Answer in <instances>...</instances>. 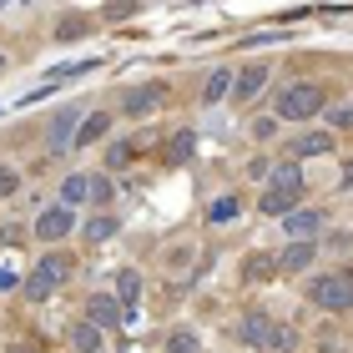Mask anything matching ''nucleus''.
Segmentation results:
<instances>
[{"label":"nucleus","mask_w":353,"mask_h":353,"mask_svg":"<svg viewBox=\"0 0 353 353\" xmlns=\"http://www.w3.org/2000/svg\"><path fill=\"white\" fill-rule=\"evenodd\" d=\"M0 71H6V56H0Z\"/></svg>","instance_id":"nucleus-33"},{"label":"nucleus","mask_w":353,"mask_h":353,"mask_svg":"<svg viewBox=\"0 0 353 353\" xmlns=\"http://www.w3.org/2000/svg\"><path fill=\"white\" fill-rule=\"evenodd\" d=\"M66 339H71V348L96 353V348H101V328H96L91 318H86V323H71V328H66Z\"/></svg>","instance_id":"nucleus-17"},{"label":"nucleus","mask_w":353,"mask_h":353,"mask_svg":"<svg viewBox=\"0 0 353 353\" xmlns=\"http://www.w3.org/2000/svg\"><path fill=\"white\" fill-rule=\"evenodd\" d=\"M263 86H268V66H248L243 76H232V91L228 96H232V101H252Z\"/></svg>","instance_id":"nucleus-10"},{"label":"nucleus","mask_w":353,"mask_h":353,"mask_svg":"<svg viewBox=\"0 0 353 353\" xmlns=\"http://www.w3.org/2000/svg\"><path fill=\"white\" fill-rule=\"evenodd\" d=\"M272 272H278V258H268V252H252L248 268H243V278H248V283H263V278H272Z\"/></svg>","instance_id":"nucleus-20"},{"label":"nucleus","mask_w":353,"mask_h":353,"mask_svg":"<svg viewBox=\"0 0 353 353\" xmlns=\"http://www.w3.org/2000/svg\"><path fill=\"white\" fill-rule=\"evenodd\" d=\"M278 268H283V272H308V268H313V237H293V243L283 248Z\"/></svg>","instance_id":"nucleus-9"},{"label":"nucleus","mask_w":353,"mask_h":353,"mask_svg":"<svg viewBox=\"0 0 353 353\" xmlns=\"http://www.w3.org/2000/svg\"><path fill=\"white\" fill-rule=\"evenodd\" d=\"M106 132H111V117H106V111H91V117H81V126H76L71 152H76V147H91V141H101Z\"/></svg>","instance_id":"nucleus-11"},{"label":"nucleus","mask_w":353,"mask_h":353,"mask_svg":"<svg viewBox=\"0 0 353 353\" xmlns=\"http://www.w3.org/2000/svg\"><path fill=\"white\" fill-rule=\"evenodd\" d=\"M71 268H76V263L66 258V252H46V258L36 263V272H41V278L51 283V288H61V283H66V278H71Z\"/></svg>","instance_id":"nucleus-13"},{"label":"nucleus","mask_w":353,"mask_h":353,"mask_svg":"<svg viewBox=\"0 0 353 353\" xmlns=\"http://www.w3.org/2000/svg\"><path fill=\"white\" fill-rule=\"evenodd\" d=\"M117 298H121L126 313L137 308V298H141V272H137V268H121V272H117Z\"/></svg>","instance_id":"nucleus-16"},{"label":"nucleus","mask_w":353,"mask_h":353,"mask_svg":"<svg viewBox=\"0 0 353 353\" xmlns=\"http://www.w3.org/2000/svg\"><path fill=\"white\" fill-rule=\"evenodd\" d=\"M86 111L81 106H61L56 111V121H51V152H71V141H76V126H81Z\"/></svg>","instance_id":"nucleus-7"},{"label":"nucleus","mask_w":353,"mask_h":353,"mask_svg":"<svg viewBox=\"0 0 353 353\" xmlns=\"http://www.w3.org/2000/svg\"><path fill=\"white\" fill-rule=\"evenodd\" d=\"M192 147H197V137H192V132H176V137H172L167 162H187V157H192Z\"/></svg>","instance_id":"nucleus-23"},{"label":"nucleus","mask_w":353,"mask_h":353,"mask_svg":"<svg viewBox=\"0 0 353 353\" xmlns=\"http://www.w3.org/2000/svg\"><path fill=\"white\" fill-rule=\"evenodd\" d=\"M111 192H117V187L106 182V172H101V176H91V202H96V207H106V202H111Z\"/></svg>","instance_id":"nucleus-24"},{"label":"nucleus","mask_w":353,"mask_h":353,"mask_svg":"<svg viewBox=\"0 0 353 353\" xmlns=\"http://www.w3.org/2000/svg\"><path fill=\"white\" fill-rule=\"evenodd\" d=\"M86 318L96 328H117L121 318H126V308H121V298H111V293H96L91 303H86Z\"/></svg>","instance_id":"nucleus-8"},{"label":"nucleus","mask_w":353,"mask_h":353,"mask_svg":"<svg viewBox=\"0 0 353 353\" xmlns=\"http://www.w3.org/2000/svg\"><path fill=\"white\" fill-rule=\"evenodd\" d=\"M288 217V237H318V228H323V212H313V207H308V212H303V207H293V212H283Z\"/></svg>","instance_id":"nucleus-12"},{"label":"nucleus","mask_w":353,"mask_h":353,"mask_svg":"<svg viewBox=\"0 0 353 353\" xmlns=\"http://www.w3.org/2000/svg\"><path fill=\"white\" fill-rule=\"evenodd\" d=\"M303 202V172H298V157L293 162H278L268 172V187H263V212L268 217H283V212H293V207Z\"/></svg>","instance_id":"nucleus-1"},{"label":"nucleus","mask_w":353,"mask_h":353,"mask_svg":"<svg viewBox=\"0 0 353 353\" xmlns=\"http://www.w3.org/2000/svg\"><path fill=\"white\" fill-rule=\"evenodd\" d=\"M172 353H197V333H172Z\"/></svg>","instance_id":"nucleus-25"},{"label":"nucleus","mask_w":353,"mask_h":353,"mask_svg":"<svg viewBox=\"0 0 353 353\" xmlns=\"http://www.w3.org/2000/svg\"><path fill=\"white\" fill-rule=\"evenodd\" d=\"M132 10H137L132 0H121V6H111V10H106V21H121V15H132Z\"/></svg>","instance_id":"nucleus-30"},{"label":"nucleus","mask_w":353,"mask_h":353,"mask_svg":"<svg viewBox=\"0 0 353 353\" xmlns=\"http://www.w3.org/2000/svg\"><path fill=\"white\" fill-rule=\"evenodd\" d=\"M228 91H232V71H228V66H217L212 76H207V86H202V101H207V106H217Z\"/></svg>","instance_id":"nucleus-18"},{"label":"nucleus","mask_w":353,"mask_h":353,"mask_svg":"<svg viewBox=\"0 0 353 353\" xmlns=\"http://www.w3.org/2000/svg\"><path fill=\"white\" fill-rule=\"evenodd\" d=\"M343 187H353V162H348V167H343Z\"/></svg>","instance_id":"nucleus-32"},{"label":"nucleus","mask_w":353,"mask_h":353,"mask_svg":"<svg viewBox=\"0 0 353 353\" xmlns=\"http://www.w3.org/2000/svg\"><path fill=\"white\" fill-rule=\"evenodd\" d=\"M0 288H15V272L10 268H0Z\"/></svg>","instance_id":"nucleus-31"},{"label":"nucleus","mask_w":353,"mask_h":353,"mask_svg":"<svg viewBox=\"0 0 353 353\" xmlns=\"http://www.w3.org/2000/svg\"><path fill=\"white\" fill-rule=\"evenodd\" d=\"M61 202H66V207L91 202V172H71L66 182H61Z\"/></svg>","instance_id":"nucleus-14"},{"label":"nucleus","mask_w":353,"mask_h":353,"mask_svg":"<svg viewBox=\"0 0 353 353\" xmlns=\"http://www.w3.org/2000/svg\"><path fill=\"white\" fill-rule=\"evenodd\" d=\"M81 30H86L81 21H61V30H56V36H61V41H76V36H81Z\"/></svg>","instance_id":"nucleus-29"},{"label":"nucleus","mask_w":353,"mask_h":353,"mask_svg":"<svg viewBox=\"0 0 353 353\" xmlns=\"http://www.w3.org/2000/svg\"><path fill=\"white\" fill-rule=\"evenodd\" d=\"M21 288H26V303H46V298H51V293H56V288H51V283H46V278H41V272H30V278H26Z\"/></svg>","instance_id":"nucleus-22"},{"label":"nucleus","mask_w":353,"mask_h":353,"mask_svg":"<svg viewBox=\"0 0 353 353\" xmlns=\"http://www.w3.org/2000/svg\"><path fill=\"white\" fill-rule=\"evenodd\" d=\"M117 228H121V222L111 217V212H96L86 222V243H106V237H117Z\"/></svg>","instance_id":"nucleus-19"},{"label":"nucleus","mask_w":353,"mask_h":353,"mask_svg":"<svg viewBox=\"0 0 353 353\" xmlns=\"http://www.w3.org/2000/svg\"><path fill=\"white\" fill-rule=\"evenodd\" d=\"M126 162H132V141H121V147H111L106 167H126Z\"/></svg>","instance_id":"nucleus-26"},{"label":"nucleus","mask_w":353,"mask_h":353,"mask_svg":"<svg viewBox=\"0 0 353 353\" xmlns=\"http://www.w3.org/2000/svg\"><path fill=\"white\" fill-rule=\"evenodd\" d=\"M237 212H243V197H217L212 207H207V217H212V222H232Z\"/></svg>","instance_id":"nucleus-21"},{"label":"nucleus","mask_w":353,"mask_h":353,"mask_svg":"<svg viewBox=\"0 0 353 353\" xmlns=\"http://www.w3.org/2000/svg\"><path fill=\"white\" fill-rule=\"evenodd\" d=\"M15 187H21V176H15L10 167H0V197H10V192H15Z\"/></svg>","instance_id":"nucleus-27"},{"label":"nucleus","mask_w":353,"mask_h":353,"mask_svg":"<svg viewBox=\"0 0 353 353\" xmlns=\"http://www.w3.org/2000/svg\"><path fill=\"white\" fill-rule=\"evenodd\" d=\"M71 228H76V207H66V202L46 207V212L36 217V237H41V243H61Z\"/></svg>","instance_id":"nucleus-5"},{"label":"nucleus","mask_w":353,"mask_h":353,"mask_svg":"<svg viewBox=\"0 0 353 353\" xmlns=\"http://www.w3.org/2000/svg\"><path fill=\"white\" fill-rule=\"evenodd\" d=\"M243 343L258 348V353H293L298 348V333L283 328V323H272L263 308H248L243 313Z\"/></svg>","instance_id":"nucleus-2"},{"label":"nucleus","mask_w":353,"mask_h":353,"mask_svg":"<svg viewBox=\"0 0 353 353\" xmlns=\"http://www.w3.org/2000/svg\"><path fill=\"white\" fill-rule=\"evenodd\" d=\"M162 101H167V86L152 81V86H132V91H126L121 111H126V117H152V111H162Z\"/></svg>","instance_id":"nucleus-6"},{"label":"nucleus","mask_w":353,"mask_h":353,"mask_svg":"<svg viewBox=\"0 0 353 353\" xmlns=\"http://www.w3.org/2000/svg\"><path fill=\"white\" fill-rule=\"evenodd\" d=\"M318 111H323V86H313V81H293L278 96V117L283 121H308Z\"/></svg>","instance_id":"nucleus-4"},{"label":"nucleus","mask_w":353,"mask_h":353,"mask_svg":"<svg viewBox=\"0 0 353 353\" xmlns=\"http://www.w3.org/2000/svg\"><path fill=\"white\" fill-rule=\"evenodd\" d=\"M0 6H6V0H0Z\"/></svg>","instance_id":"nucleus-34"},{"label":"nucleus","mask_w":353,"mask_h":353,"mask_svg":"<svg viewBox=\"0 0 353 353\" xmlns=\"http://www.w3.org/2000/svg\"><path fill=\"white\" fill-rule=\"evenodd\" d=\"M288 152H293V157H328V152H333V137H328V132H303Z\"/></svg>","instance_id":"nucleus-15"},{"label":"nucleus","mask_w":353,"mask_h":353,"mask_svg":"<svg viewBox=\"0 0 353 353\" xmlns=\"http://www.w3.org/2000/svg\"><path fill=\"white\" fill-rule=\"evenodd\" d=\"M308 303L323 313H353V272H318V278H308Z\"/></svg>","instance_id":"nucleus-3"},{"label":"nucleus","mask_w":353,"mask_h":353,"mask_svg":"<svg viewBox=\"0 0 353 353\" xmlns=\"http://www.w3.org/2000/svg\"><path fill=\"white\" fill-rule=\"evenodd\" d=\"M328 121H333V126H353V106H333Z\"/></svg>","instance_id":"nucleus-28"}]
</instances>
